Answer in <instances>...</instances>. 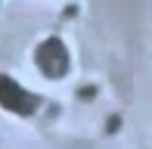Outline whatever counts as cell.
Returning <instances> with one entry per match:
<instances>
[{
	"label": "cell",
	"instance_id": "2",
	"mask_svg": "<svg viewBox=\"0 0 152 149\" xmlns=\"http://www.w3.org/2000/svg\"><path fill=\"white\" fill-rule=\"evenodd\" d=\"M34 62H37V69L47 74V78H65L68 65H72V56H68L65 44H62L59 37H47L44 44L37 47V53H34Z\"/></svg>",
	"mask_w": 152,
	"mask_h": 149
},
{
	"label": "cell",
	"instance_id": "1",
	"mask_svg": "<svg viewBox=\"0 0 152 149\" xmlns=\"http://www.w3.org/2000/svg\"><path fill=\"white\" fill-rule=\"evenodd\" d=\"M0 106H3L6 112H12V115H22V118H28V115L37 112L40 96H37V93H31L28 87H22L16 78H10V74H0Z\"/></svg>",
	"mask_w": 152,
	"mask_h": 149
}]
</instances>
